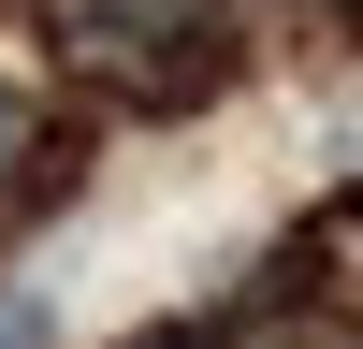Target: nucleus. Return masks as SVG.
I'll return each mask as SVG.
<instances>
[{"label": "nucleus", "mask_w": 363, "mask_h": 349, "mask_svg": "<svg viewBox=\"0 0 363 349\" xmlns=\"http://www.w3.org/2000/svg\"><path fill=\"white\" fill-rule=\"evenodd\" d=\"M15 160H29V102L0 87V174H15Z\"/></svg>", "instance_id": "nucleus-3"}, {"label": "nucleus", "mask_w": 363, "mask_h": 349, "mask_svg": "<svg viewBox=\"0 0 363 349\" xmlns=\"http://www.w3.org/2000/svg\"><path fill=\"white\" fill-rule=\"evenodd\" d=\"M131 349H247V320H174V335H131Z\"/></svg>", "instance_id": "nucleus-2"}, {"label": "nucleus", "mask_w": 363, "mask_h": 349, "mask_svg": "<svg viewBox=\"0 0 363 349\" xmlns=\"http://www.w3.org/2000/svg\"><path fill=\"white\" fill-rule=\"evenodd\" d=\"M0 349H58V306H44L29 277H0Z\"/></svg>", "instance_id": "nucleus-1"}]
</instances>
